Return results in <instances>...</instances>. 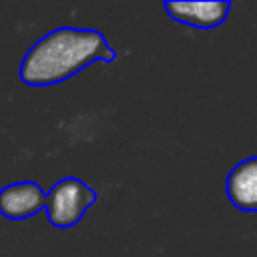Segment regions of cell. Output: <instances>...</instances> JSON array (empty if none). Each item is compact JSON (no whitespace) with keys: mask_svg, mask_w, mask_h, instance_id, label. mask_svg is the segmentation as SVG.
<instances>
[{"mask_svg":"<svg viewBox=\"0 0 257 257\" xmlns=\"http://www.w3.org/2000/svg\"><path fill=\"white\" fill-rule=\"evenodd\" d=\"M46 191L32 181L10 183L0 189V215L6 219H28L44 209Z\"/></svg>","mask_w":257,"mask_h":257,"instance_id":"3","label":"cell"},{"mask_svg":"<svg viewBox=\"0 0 257 257\" xmlns=\"http://www.w3.org/2000/svg\"><path fill=\"white\" fill-rule=\"evenodd\" d=\"M94 201L96 193L90 185L76 177H66L48 189L44 211L52 227L68 229L84 217V213L94 205Z\"/></svg>","mask_w":257,"mask_h":257,"instance_id":"2","label":"cell"},{"mask_svg":"<svg viewBox=\"0 0 257 257\" xmlns=\"http://www.w3.org/2000/svg\"><path fill=\"white\" fill-rule=\"evenodd\" d=\"M227 197L241 211H257V157H249L231 169L227 177Z\"/></svg>","mask_w":257,"mask_h":257,"instance_id":"5","label":"cell"},{"mask_svg":"<svg viewBox=\"0 0 257 257\" xmlns=\"http://www.w3.org/2000/svg\"><path fill=\"white\" fill-rule=\"evenodd\" d=\"M229 8V2H165V10L173 20L195 28H215L223 24Z\"/></svg>","mask_w":257,"mask_h":257,"instance_id":"4","label":"cell"},{"mask_svg":"<svg viewBox=\"0 0 257 257\" xmlns=\"http://www.w3.org/2000/svg\"><path fill=\"white\" fill-rule=\"evenodd\" d=\"M96 60H114L112 48L98 30L60 26L28 48L18 76L30 86H50L64 82Z\"/></svg>","mask_w":257,"mask_h":257,"instance_id":"1","label":"cell"}]
</instances>
